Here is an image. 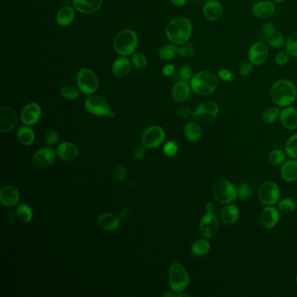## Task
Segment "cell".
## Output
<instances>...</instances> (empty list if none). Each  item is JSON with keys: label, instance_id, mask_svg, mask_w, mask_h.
Here are the masks:
<instances>
[{"label": "cell", "instance_id": "17", "mask_svg": "<svg viewBox=\"0 0 297 297\" xmlns=\"http://www.w3.org/2000/svg\"><path fill=\"white\" fill-rule=\"evenodd\" d=\"M32 161L35 167L47 168L55 161V152L50 147H43L33 154Z\"/></svg>", "mask_w": 297, "mask_h": 297}, {"label": "cell", "instance_id": "12", "mask_svg": "<svg viewBox=\"0 0 297 297\" xmlns=\"http://www.w3.org/2000/svg\"><path fill=\"white\" fill-rule=\"evenodd\" d=\"M165 140V132L163 128L159 126H152L144 131L141 143L146 148H156Z\"/></svg>", "mask_w": 297, "mask_h": 297}, {"label": "cell", "instance_id": "40", "mask_svg": "<svg viewBox=\"0 0 297 297\" xmlns=\"http://www.w3.org/2000/svg\"><path fill=\"white\" fill-rule=\"evenodd\" d=\"M278 208L283 213H292L296 209V203L292 198H284L279 202Z\"/></svg>", "mask_w": 297, "mask_h": 297}, {"label": "cell", "instance_id": "20", "mask_svg": "<svg viewBox=\"0 0 297 297\" xmlns=\"http://www.w3.org/2000/svg\"><path fill=\"white\" fill-rule=\"evenodd\" d=\"M280 221V213L274 207H266L260 215V222L266 229H273Z\"/></svg>", "mask_w": 297, "mask_h": 297}, {"label": "cell", "instance_id": "45", "mask_svg": "<svg viewBox=\"0 0 297 297\" xmlns=\"http://www.w3.org/2000/svg\"><path fill=\"white\" fill-rule=\"evenodd\" d=\"M268 160L272 165L279 166L285 160L284 153L282 151L278 150V149L271 151L270 154H268Z\"/></svg>", "mask_w": 297, "mask_h": 297}, {"label": "cell", "instance_id": "56", "mask_svg": "<svg viewBox=\"0 0 297 297\" xmlns=\"http://www.w3.org/2000/svg\"><path fill=\"white\" fill-rule=\"evenodd\" d=\"M214 209H215V205L213 203H208L206 204V211L208 213L214 212Z\"/></svg>", "mask_w": 297, "mask_h": 297}, {"label": "cell", "instance_id": "19", "mask_svg": "<svg viewBox=\"0 0 297 297\" xmlns=\"http://www.w3.org/2000/svg\"><path fill=\"white\" fill-rule=\"evenodd\" d=\"M203 13L207 20L215 22L222 16L223 7L218 0H208L203 5Z\"/></svg>", "mask_w": 297, "mask_h": 297}, {"label": "cell", "instance_id": "1", "mask_svg": "<svg viewBox=\"0 0 297 297\" xmlns=\"http://www.w3.org/2000/svg\"><path fill=\"white\" fill-rule=\"evenodd\" d=\"M193 34V23L186 17H177L166 27V36L170 42L181 45L188 42Z\"/></svg>", "mask_w": 297, "mask_h": 297}, {"label": "cell", "instance_id": "33", "mask_svg": "<svg viewBox=\"0 0 297 297\" xmlns=\"http://www.w3.org/2000/svg\"><path fill=\"white\" fill-rule=\"evenodd\" d=\"M185 136L190 142L199 141L202 136V128L196 122H189L185 128Z\"/></svg>", "mask_w": 297, "mask_h": 297}, {"label": "cell", "instance_id": "6", "mask_svg": "<svg viewBox=\"0 0 297 297\" xmlns=\"http://www.w3.org/2000/svg\"><path fill=\"white\" fill-rule=\"evenodd\" d=\"M77 84L78 90L82 94L91 96L98 91V79L91 69L82 68L77 74Z\"/></svg>", "mask_w": 297, "mask_h": 297}, {"label": "cell", "instance_id": "48", "mask_svg": "<svg viewBox=\"0 0 297 297\" xmlns=\"http://www.w3.org/2000/svg\"><path fill=\"white\" fill-rule=\"evenodd\" d=\"M113 174L116 180L119 181H124L128 176V172L123 166L120 165V166L115 167V169L113 171Z\"/></svg>", "mask_w": 297, "mask_h": 297}, {"label": "cell", "instance_id": "43", "mask_svg": "<svg viewBox=\"0 0 297 297\" xmlns=\"http://www.w3.org/2000/svg\"><path fill=\"white\" fill-rule=\"evenodd\" d=\"M132 65H134V68L138 70H142L146 68L147 65V57L142 53H134L132 57Z\"/></svg>", "mask_w": 297, "mask_h": 297}, {"label": "cell", "instance_id": "18", "mask_svg": "<svg viewBox=\"0 0 297 297\" xmlns=\"http://www.w3.org/2000/svg\"><path fill=\"white\" fill-rule=\"evenodd\" d=\"M18 122L16 112L9 107L0 108V132L2 134L13 130Z\"/></svg>", "mask_w": 297, "mask_h": 297}, {"label": "cell", "instance_id": "50", "mask_svg": "<svg viewBox=\"0 0 297 297\" xmlns=\"http://www.w3.org/2000/svg\"><path fill=\"white\" fill-rule=\"evenodd\" d=\"M217 77L223 82L232 81L234 78V73L229 69H221L217 72Z\"/></svg>", "mask_w": 297, "mask_h": 297}, {"label": "cell", "instance_id": "46", "mask_svg": "<svg viewBox=\"0 0 297 297\" xmlns=\"http://www.w3.org/2000/svg\"><path fill=\"white\" fill-rule=\"evenodd\" d=\"M254 66H255V65H253L251 62H249V61H248V62L243 63V64L239 67V76L242 77V78H247V77H248V76L250 75L252 72H253Z\"/></svg>", "mask_w": 297, "mask_h": 297}, {"label": "cell", "instance_id": "15", "mask_svg": "<svg viewBox=\"0 0 297 297\" xmlns=\"http://www.w3.org/2000/svg\"><path fill=\"white\" fill-rule=\"evenodd\" d=\"M42 111L37 102H31L26 105L20 113V120L26 126L36 124L41 117Z\"/></svg>", "mask_w": 297, "mask_h": 297}, {"label": "cell", "instance_id": "35", "mask_svg": "<svg viewBox=\"0 0 297 297\" xmlns=\"http://www.w3.org/2000/svg\"><path fill=\"white\" fill-rule=\"evenodd\" d=\"M16 216L21 222L27 223L33 219V210L26 203H21L17 207Z\"/></svg>", "mask_w": 297, "mask_h": 297}, {"label": "cell", "instance_id": "32", "mask_svg": "<svg viewBox=\"0 0 297 297\" xmlns=\"http://www.w3.org/2000/svg\"><path fill=\"white\" fill-rule=\"evenodd\" d=\"M17 137L20 143L24 146H32L34 140H35V135L33 131L28 127H22L20 128L17 133Z\"/></svg>", "mask_w": 297, "mask_h": 297}, {"label": "cell", "instance_id": "52", "mask_svg": "<svg viewBox=\"0 0 297 297\" xmlns=\"http://www.w3.org/2000/svg\"><path fill=\"white\" fill-rule=\"evenodd\" d=\"M146 152H145V148L141 147H138L134 149V153H133V156H134V160H141L145 157Z\"/></svg>", "mask_w": 297, "mask_h": 297}, {"label": "cell", "instance_id": "3", "mask_svg": "<svg viewBox=\"0 0 297 297\" xmlns=\"http://www.w3.org/2000/svg\"><path fill=\"white\" fill-rule=\"evenodd\" d=\"M218 77L209 70L197 72L190 80L191 90L199 96H209L215 92L218 86Z\"/></svg>", "mask_w": 297, "mask_h": 297}, {"label": "cell", "instance_id": "34", "mask_svg": "<svg viewBox=\"0 0 297 297\" xmlns=\"http://www.w3.org/2000/svg\"><path fill=\"white\" fill-rule=\"evenodd\" d=\"M158 55L160 59L164 60H169V59L175 58L178 55V51H177V45L173 43L166 44L162 47H160L158 52Z\"/></svg>", "mask_w": 297, "mask_h": 297}, {"label": "cell", "instance_id": "57", "mask_svg": "<svg viewBox=\"0 0 297 297\" xmlns=\"http://www.w3.org/2000/svg\"><path fill=\"white\" fill-rule=\"evenodd\" d=\"M128 215H129V209L128 208H124L123 210H121V214H120L121 218H126Z\"/></svg>", "mask_w": 297, "mask_h": 297}, {"label": "cell", "instance_id": "42", "mask_svg": "<svg viewBox=\"0 0 297 297\" xmlns=\"http://www.w3.org/2000/svg\"><path fill=\"white\" fill-rule=\"evenodd\" d=\"M286 152L288 156L293 159H297V134H294L287 140L286 143Z\"/></svg>", "mask_w": 297, "mask_h": 297}, {"label": "cell", "instance_id": "29", "mask_svg": "<svg viewBox=\"0 0 297 297\" xmlns=\"http://www.w3.org/2000/svg\"><path fill=\"white\" fill-rule=\"evenodd\" d=\"M75 19V11L71 7H64L59 9L57 13L56 20L60 26H68Z\"/></svg>", "mask_w": 297, "mask_h": 297}, {"label": "cell", "instance_id": "16", "mask_svg": "<svg viewBox=\"0 0 297 297\" xmlns=\"http://www.w3.org/2000/svg\"><path fill=\"white\" fill-rule=\"evenodd\" d=\"M251 13L253 16L260 20H268L274 16L275 13V5L271 0H261L252 6Z\"/></svg>", "mask_w": 297, "mask_h": 297}, {"label": "cell", "instance_id": "39", "mask_svg": "<svg viewBox=\"0 0 297 297\" xmlns=\"http://www.w3.org/2000/svg\"><path fill=\"white\" fill-rule=\"evenodd\" d=\"M193 76V68L191 67V65H184L177 72L176 79L179 81L190 82Z\"/></svg>", "mask_w": 297, "mask_h": 297}, {"label": "cell", "instance_id": "9", "mask_svg": "<svg viewBox=\"0 0 297 297\" xmlns=\"http://www.w3.org/2000/svg\"><path fill=\"white\" fill-rule=\"evenodd\" d=\"M280 188L276 183L267 180L261 184L258 189L260 202L266 206H273L280 199Z\"/></svg>", "mask_w": 297, "mask_h": 297}, {"label": "cell", "instance_id": "26", "mask_svg": "<svg viewBox=\"0 0 297 297\" xmlns=\"http://www.w3.org/2000/svg\"><path fill=\"white\" fill-rule=\"evenodd\" d=\"M281 124L287 130L297 128V110L293 107H285L280 114Z\"/></svg>", "mask_w": 297, "mask_h": 297}, {"label": "cell", "instance_id": "38", "mask_svg": "<svg viewBox=\"0 0 297 297\" xmlns=\"http://www.w3.org/2000/svg\"><path fill=\"white\" fill-rule=\"evenodd\" d=\"M177 51H178V55L184 57V58H193L196 53L194 46L189 42L178 45L177 46Z\"/></svg>", "mask_w": 297, "mask_h": 297}, {"label": "cell", "instance_id": "31", "mask_svg": "<svg viewBox=\"0 0 297 297\" xmlns=\"http://www.w3.org/2000/svg\"><path fill=\"white\" fill-rule=\"evenodd\" d=\"M210 249V243L206 239H198L193 242L191 247V251L197 257H203L208 254Z\"/></svg>", "mask_w": 297, "mask_h": 297}, {"label": "cell", "instance_id": "54", "mask_svg": "<svg viewBox=\"0 0 297 297\" xmlns=\"http://www.w3.org/2000/svg\"><path fill=\"white\" fill-rule=\"evenodd\" d=\"M175 72V66L173 65H167L164 66L162 69V73L164 76L166 77H170V76L173 75Z\"/></svg>", "mask_w": 297, "mask_h": 297}, {"label": "cell", "instance_id": "10", "mask_svg": "<svg viewBox=\"0 0 297 297\" xmlns=\"http://www.w3.org/2000/svg\"><path fill=\"white\" fill-rule=\"evenodd\" d=\"M261 35L265 42L269 46L281 49L285 46L284 36L279 30L274 26V23L267 22L261 27Z\"/></svg>", "mask_w": 297, "mask_h": 297}, {"label": "cell", "instance_id": "59", "mask_svg": "<svg viewBox=\"0 0 297 297\" xmlns=\"http://www.w3.org/2000/svg\"><path fill=\"white\" fill-rule=\"evenodd\" d=\"M276 3H282V2H284L286 0H274Z\"/></svg>", "mask_w": 297, "mask_h": 297}, {"label": "cell", "instance_id": "21", "mask_svg": "<svg viewBox=\"0 0 297 297\" xmlns=\"http://www.w3.org/2000/svg\"><path fill=\"white\" fill-rule=\"evenodd\" d=\"M19 191L12 186H4L0 189V202L7 207L15 206L20 202Z\"/></svg>", "mask_w": 297, "mask_h": 297}, {"label": "cell", "instance_id": "22", "mask_svg": "<svg viewBox=\"0 0 297 297\" xmlns=\"http://www.w3.org/2000/svg\"><path fill=\"white\" fill-rule=\"evenodd\" d=\"M57 154L60 159L66 161H72L78 158L79 150L75 144L65 141L59 144V147L57 148Z\"/></svg>", "mask_w": 297, "mask_h": 297}, {"label": "cell", "instance_id": "2", "mask_svg": "<svg viewBox=\"0 0 297 297\" xmlns=\"http://www.w3.org/2000/svg\"><path fill=\"white\" fill-rule=\"evenodd\" d=\"M270 97L279 107H288L296 100V86L289 79H280L272 85Z\"/></svg>", "mask_w": 297, "mask_h": 297}, {"label": "cell", "instance_id": "13", "mask_svg": "<svg viewBox=\"0 0 297 297\" xmlns=\"http://www.w3.org/2000/svg\"><path fill=\"white\" fill-rule=\"evenodd\" d=\"M219 229V220L213 213L207 212L200 221V232L204 238H212L218 233Z\"/></svg>", "mask_w": 297, "mask_h": 297}, {"label": "cell", "instance_id": "53", "mask_svg": "<svg viewBox=\"0 0 297 297\" xmlns=\"http://www.w3.org/2000/svg\"><path fill=\"white\" fill-rule=\"evenodd\" d=\"M191 113H192L191 109L189 108H187V107L180 108L178 109V111H177L178 115L180 117L183 118V119H186V118L189 117L190 115H191Z\"/></svg>", "mask_w": 297, "mask_h": 297}, {"label": "cell", "instance_id": "28", "mask_svg": "<svg viewBox=\"0 0 297 297\" xmlns=\"http://www.w3.org/2000/svg\"><path fill=\"white\" fill-rule=\"evenodd\" d=\"M240 216V210L235 205H228L222 208L220 214L221 221L227 225H232L237 222Z\"/></svg>", "mask_w": 297, "mask_h": 297}, {"label": "cell", "instance_id": "47", "mask_svg": "<svg viewBox=\"0 0 297 297\" xmlns=\"http://www.w3.org/2000/svg\"><path fill=\"white\" fill-rule=\"evenodd\" d=\"M291 55L287 52V50L285 51H281L278 52L276 56H275V63L276 65H280V66H283V65H287L289 59H290Z\"/></svg>", "mask_w": 297, "mask_h": 297}, {"label": "cell", "instance_id": "23", "mask_svg": "<svg viewBox=\"0 0 297 297\" xmlns=\"http://www.w3.org/2000/svg\"><path fill=\"white\" fill-rule=\"evenodd\" d=\"M98 225L105 230L112 231L117 229L121 225V219L119 216H117L115 213L107 212L103 213L101 216H98Z\"/></svg>", "mask_w": 297, "mask_h": 297}, {"label": "cell", "instance_id": "41", "mask_svg": "<svg viewBox=\"0 0 297 297\" xmlns=\"http://www.w3.org/2000/svg\"><path fill=\"white\" fill-rule=\"evenodd\" d=\"M285 47L292 57L297 58V32L291 34L290 36L287 38L285 43Z\"/></svg>", "mask_w": 297, "mask_h": 297}, {"label": "cell", "instance_id": "24", "mask_svg": "<svg viewBox=\"0 0 297 297\" xmlns=\"http://www.w3.org/2000/svg\"><path fill=\"white\" fill-rule=\"evenodd\" d=\"M75 10L84 14H92L100 10L102 0H72Z\"/></svg>", "mask_w": 297, "mask_h": 297}, {"label": "cell", "instance_id": "37", "mask_svg": "<svg viewBox=\"0 0 297 297\" xmlns=\"http://www.w3.org/2000/svg\"><path fill=\"white\" fill-rule=\"evenodd\" d=\"M59 93L62 98L67 101H75L79 97V90L72 85H64L60 89Z\"/></svg>", "mask_w": 297, "mask_h": 297}, {"label": "cell", "instance_id": "36", "mask_svg": "<svg viewBox=\"0 0 297 297\" xmlns=\"http://www.w3.org/2000/svg\"><path fill=\"white\" fill-rule=\"evenodd\" d=\"M280 108L278 107H270L265 110L264 113L262 114L261 119L265 124H273L274 121H277L278 118L280 117Z\"/></svg>", "mask_w": 297, "mask_h": 297}, {"label": "cell", "instance_id": "51", "mask_svg": "<svg viewBox=\"0 0 297 297\" xmlns=\"http://www.w3.org/2000/svg\"><path fill=\"white\" fill-rule=\"evenodd\" d=\"M59 133L56 130H50L46 133V142L48 146H53L59 141Z\"/></svg>", "mask_w": 297, "mask_h": 297}, {"label": "cell", "instance_id": "8", "mask_svg": "<svg viewBox=\"0 0 297 297\" xmlns=\"http://www.w3.org/2000/svg\"><path fill=\"white\" fill-rule=\"evenodd\" d=\"M219 114L218 105L213 102H203L193 112V118L197 122L208 124L216 120Z\"/></svg>", "mask_w": 297, "mask_h": 297}, {"label": "cell", "instance_id": "5", "mask_svg": "<svg viewBox=\"0 0 297 297\" xmlns=\"http://www.w3.org/2000/svg\"><path fill=\"white\" fill-rule=\"evenodd\" d=\"M168 283L172 291L176 294L182 293L189 285V275L186 268L179 262L173 263L169 269Z\"/></svg>", "mask_w": 297, "mask_h": 297}, {"label": "cell", "instance_id": "25", "mask_svg": "<svg viewBox=\"0 0 297 297\" xmlns=\"http://www.w3.org/2000/svg\"><path fill=\"white\" fill-rule=\"evenodd\" d=\"M132 62L127 58L122 56L118 58L112 65V72L116 78H123L130 73Z\"/></svg>", "mask_w": 297, "mask_h": 297}, {"label": "cell", "instance_id": "27", "mask_svg": "<svg viewBox=\"0 0 297 297\" xmlns=\"http://www.w3.org/2000/svg\"><path fill=\"white\" fill-rule=\"evenodd\" d=\"M191 86L187 82L178 81L172 89V98L177 103H182L189 98Z\"/></svg>", "mask_w": 297, "mask_h": 297}, {"label": "cell", "instance_id": "60", "mask_svg": "<svg viewBox=\"0 0 297 297\" xmlns=\"http://www.w3.org/2000/svg\"><path fill=\"white\" fill-rule=\"evenodd\" d=\"M295 282H296V286H297V275H296V278H295Z\"/></svg>", "mask_w": 297, "mask_h": 297}, {"label": "cell", "instance_id": "4", "mask_svg": "<svg viewBox=\"0 0 297 297\" xmlns=\"http://www.w3.org/2000/svg\"><path fill=\"white\" fill-rule=\"evenodd\" d=\"M113 46L119 55H133L138 46L137 34L133 30H122L115 35Z\"/></svg>", "mask_w": 297, "mask_h": 297}, {"label": "cell", "instance_id": "55", "mask_svg": "<svg viewBox=\"0 0 297 297\" xmlns=\"http://www.w3.org/2000/svg\"><path fill=\"white\" fill-rule=\"evenodd\" d=\"M170 1L177 7H183L187 3V0H170Z\"/></svg>", "mask_w": 297, "mask_h": 297}, {"label": "cell", "instance_id": "30", "mask_svg": "<svg viewBox=\"0 0 297 297\" xmlns=\"http://www.w3.org/2000/svg\"><path fill=\"white\" fill-rule=\"evenodd\" d=\"M282 179L287 182H294L297 180V161L288 160L282 166L281 169Z\"/></svg>", "mask_w": 297, "mask_h": 297}, {"label": "cell", "instance_id": "44", "mask_svg": "<svg viewBox=\"0 0 297 297\" xmlns=\"http://www.w3.org/2000/svg\"><path fill=\"white\" fill-rule=\"evenodd\" d=\"M236 193H237V197L240 199L246 200L249 198L252 195V187L248 183L243 182L241 183L237 188H236Z\"/></svg>", "mask_w": 297, "mask_h": 297}, {"label": "cell", "instance_id": "11", "mask_svg": "<svg viewBox=\"0 0 297 297\" xmlns=\"http://www.w3.org/2000/svg\"><path fill=\"white\" fill-rule=\"evenodd\" d=\"M85 108L90 114L96 116L104 117L114 115L108 102L105 98L97 95H91L86 98Z\"/></svg>", "mask_w": 297, "mask_h": 297}, {"label": "cell", "instance_id": "14", "mask_svg": "<svg viewBox=\"0 0 297 297\" xmlns=\"http://www.w3.org/2000/svg\"><path fill=\"white\" fill-rule=\"evenodd\" d=\"M269 55V50L267 43L258 42L253 44L248 50V61L255 66H258L264 64Z\"/></svg>", "mask_w": 297, "mask_h": 297}, {"label": "cell", "instance_id": "58", "mask_svg": "<svg viewBox=\"0 0 297 297\" xmlns=\"http://www.w3.org/2000/svg\"><path fill=\"white\" fill-rule=\"evenodd\" d=\"M175 297L176 296V293H174L173 291L172 292H167V293H165L163 294V297Z\"/></svg>", "mask_w": 297, "mask_h": 297}, {"label": "cell", "instance_id": "7", "mask_svg": "<svg viewBox=\"0 0 297 297\" xmlns=\"http://www.w3.org/2000/svg\"><path fill=\"white\" fill-rule=\"evenodd\" d=\"M212 193L215 200L222 204L233 203L237 198L236 188L232 183L225 179L218 180L214 184Z\"/></svg>", "mask_w": 297, "mask_h": 297}, {"label": "cell", "instance_id": "49", "mask_svg": "<svg viewBox=\"0 0 297 297\" xmlns=\"http://www.w3.org/2000/svg\"><path fill=\"white\" fill-rule=\"evenodd\" d=\"M164 153L166 155L169 157H173L176 155L178 153V145L174 141H168L164 146Z\"/></svg>", "mask_w": 297, "mask_h": 297}]
</instances>
